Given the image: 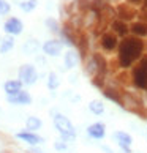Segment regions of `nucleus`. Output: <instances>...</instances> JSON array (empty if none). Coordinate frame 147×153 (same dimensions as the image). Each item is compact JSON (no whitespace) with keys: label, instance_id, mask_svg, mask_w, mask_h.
<instances>
[{"label":"nucleus","instance_id":"a211bd4d","mask_svg":"<svg viewBox=\"0 0 147 153\" xmlns=\"http://www.w3.org/2000/svg\"><path fill=\"white\" fill-rule=\"evenodd\" d=\"M103 95L104 98H108L111 101H114L116 104L123 107V96L120 95V92H117L116 88H109V87H103Z\"/></svg>","mask_w":147,"mask_h":153},{"label":"nucleus","instance_id":"9b49d317","mask_svg":"<svg viewBox=\"0 0 147 153\" xmlns=\"http://www.w3.org/2000/svg\"><path fill=\"white\" fill-rule=\"evenodd\" d=\"M7 101H8V104H14V106H30L33 103V98H32L30 92L21 90V92L16 93V95H8Z\"/></svg>","mask_w":147,"mask_h":153},{"label":"nucleus","instance_id":"2f4dec72","mask_svg":"<svg viewBox=\"0 0 147 153\" xmlns=\"http://www.w3.org/2000/svg\"><path fill=\"white\" fill-rule=\"evenodd\" d=\"M146 51H147V41H146Z\"/></svg>","mask_w":147,"mask_h":153},{"label":"nucleus","instance_id":"c85d7f7f","mask_svg":"<svg viewBox=\"0 0 147 153\" xmlns=\"http://www.w3.org/2000/svg\"><path fill=\"white\" fill-rule=\"evenodd\" d=\"M128 5H131V7H138V5H143V0H127Z\"/></svg>","mask_w":147,"mask_h":153},{"label":"nucleus","instance_id":"4be33fe9","mask_svg":"<svg viewBox=\"0 0 147 153\" xmlns=\"http://www.w3.org/2000/svg\"><path fill=\"white\" fill-rule=\"evenodd\" d=\"M46 87L48 90H51V92H54V90H57L60 87V77L55 71H51L48 73V79H46Z\"/></svg>","mask_w":147,"mask_h":153},{"label":"nucleus","instance_id":"412c9836","mask_svg":"<svg viewBox=\"0 0 147 153\" xmlns=\"http://www.w3.org/2000/svg\"><path fill=\"white\" fill-rule=\"evenodd\" d=\"M89 111L92 112L93 115H103L104 114V111H106V106H104V103L101 100H92L89 103Z\"/></svg>","mask_w":147,"mask_h":153},{"label":"nucleus","instance_id":"0eeeda50","mask_svg":"<svg viewBox=\"0 0 147 153\" xmlns=\"http://www.w3.org/2000/svg\"><path fill=\"white\" fill-rule=\"evenodd\" d=\"M41 51L46 57H59L63 51V43L60 41V38H49L41 44Z\"/></svg>","mask_w":147,"mask_h":153},{"label":"nucleus","instance_id":"473e14b6","mask_svg":"<svg viewBox=\"0 0 147 153\" xmlns=\"http://www.w3.org/2000/svg\"><path fill=\"white\" fill-rule=\"evenodd\" d=\"M0 41H2V36H0Z\"/></svg>","mask_w":147,"mask_h":153},{"label":"nucleus","instance_id":"ddd939ff","mask_svg":"<svg viewBox=\"0 0 147 153\" xmlns=\"http://www.w3.org/2000/svg\"><path fill=\"white\" fill-rule=\"evenodd\" d=\"M81 62V54H79L78 49H68L66 52L63 54V65L66 70H75V68L79 65Z\"/></svg>","mask_w":147,"mask_h":153},{"label":"nucleus","instance_id":"9d476101","mask_svg":"<svg viewBox=\"0 0 147 153\" xmlns=\"http://www.w3.org/2000/svg\"><path fill=\"white\" fill-rule=\"evenodd\" d=\"M59 36H60V41L63 43V46H68L70 49H73V48L76 49L78 48V39L79 38L75 35V29H73L71 25L65 24L63 27H62Z\"/></svg>","mask_w":147,"mask_h":153},{"label":"nucleus","instance_id":"6e6552de","mask_svg":"<svg viewBox=\"0 0 147 153\" xmlns=\"http://www.w3.org/2000/svg\"><path fill=\"white\" fill-rule=\"evenodd\" d=\"M16 139H19L21 142H25L29 147H40L41 144H44V137L40 136L38 133H32L27 131V129H21L14 134Z\"/></svg>","mask_w":147,"mask_h":153},{"label":"nucleus","instance_id":"393cba45","mask_svg":"<svg viewBox=\"0 0 147 153\" xmlns=\"http://www.w3.org/2000/svg\"><path fill=\"white\" fill-rule=\"evenodd\" d=\"M38 7V0H21L19 2V10L24 13H30Z\"/></svg>","mask_w":147,"mask_h":153},{"label":"nucleus","instance_id":"20e7f679","mask_svg":"<svg viewBox=\"0 0 147 153\" xmlns=\"http://www.w3.org/2000/svg\"><path fill=\"white\" fill-rule=\"evenodd\" d=\"M38 71L33 63H22L18 70V79L24 84V87H32L38 82Z\"/></svg>","mask_w":147,"mask_h":153},{"label":"nucleus","instance_id":"c9c22d12","mask_svg":"<svg viewBox=\"0 0 147 153\" xmlns=\"http://www.w3.org/2000/svg\"><path fill=\"white\" fill-rule=\"evenodd\" d=\"M146 92H147V90H146Z\"/></svg>","mask_w":147,"mask_h":153},{"label":"nucleus","instance_id":"c756f323","mask_svg":"<svg viewBox=\"0 0 147 153\" xmlns=\"http://www.w3.org/2000/svg\"><path fill=\"white\" fill-rule=\"evenodd\" d=\"M101 150H103V152H106V153H114V152H112V150L109 149L108 145H101Z\"/></svg>","mask_w":147,"mask_h":153},{"label":"nucleus","instance_id":"4468645a","mask_svg":"<svg viewBox=\"0 0 147 153\" xmlns=\"http://www.w3.org/2000/svg\"><path fill=\"white\" fill-rule=\"evenodd\" d=\"M109 27H111V32L116 33V35L120 36V38L128 36V33H130V25H128V22L120 21V19H114V21L111 22Z\"/></svg>","mask_w":147,"mask_h":153},{"label":"nucleus","instance_id":"1a4fd4ad","mask_svg":"<svg viewBox=\"0 0 147 153\" xmlns=\"http://www.w3.org/2000/svg\"><path fill=\"white\" fill-rule=\"evenodd\" d=\"M119 36L116 33H112L111 30L109 32H104L103 35L100 36V48L104 51V52H114V51L119 48Z\"/></svg>","mask_w":147,"mask_h":153},{"label":"nucleus","instance_id":"aec40b11","mask_svg":"<svg viewBox=\"0 0 147 153\" xmlns=\"http://www.w3.org/2000/svg\"><path fill=\"white\" fill-rule=\"evenodd\" d=\"M44 27L51 32V33H54V35H59L60 30H62V25H60V22L52 18V16H48L46 19H44Z\"/></svg>","mask_w":147,"mask_h":153},{"label":"nucleus","instance_id":"cd10ccee","mask_svg":"<svg viewBox=\"0 0 147 153\" xmlns=\"http://www.w3.org/2000/svg\"><path fill=\"white\" fill-rule=\"evenodd\" d=\"M27 153H44L40 147H30L29 150H27Z\"/></svg>","mask_w":147,"mask_h":153},{"label":"nucleus","instance_id":"bb28decb","mask_svg":"<svg viewBox=\"0 0 147 153\" xmlns=\"http://www.w3.org/2000/svg\"><path fill=\"white\" fill-rule=\"evenodd\" d=\"M11 13V3L8 0H0V16H8Z\"/></svg>","mask_w":147,"mask_h":153},{"label":"nucleus","instance_id":"f03ea898","mask_svg":"<svg viewBox=\"0 0 147 153\" xmlns=\"http://www.w3.org/2000/svg\"><path fill=\"white\" fill-rule=\"evenodd\" d=\"M52 123H54V128L59 133V137L63 139L65 142H73L78 137L75 125H73V122L65 114H62V112H52Z\"/></svg>","mask_w":147,"mask_h":153},{"label":"nucleus","instance_id":"7ed1b4c3","mask_svg":"<svg viewBox=\"0 0 147 153\" xmlns=\"http://www.w3.org/2000/svg\"><path fill=\"white\" fill-rule=\"evenodd\" d=\"M131 84L138 90H147V54L139 59V62L131 68Z\"/></svg>","mask_w":147,"mask_h":153},{"label":"nucleus","instance_id":"72a5a7b5","mask_svg":"<svg viewBox=\"0 0 147 153\" xmlns=\"http://www.w3.org/2000/svg\"><path fill=\"white\" fill-rule=\"evenodd\" d=\"M89 2H93V0H89Z\"/></svg>","mask_w":147,"mask_h":153},{"label":"nucleus","instance_id":"b1692460","mask_svg":"<svg viewBox=\"0 0 147 153\" xmlns=\"http://www.w3.org/2000/svg\"><path fill=\"white\" fill-rule=\"evenodd\" d=\"M38 48H40V44H38L37 39H27V41L22 44V51H24L27 55H33L38 51Z\"/></svg>","mask_w":147,"mask_h":153},{"label":"nucleus","instance_id":"6ab92c4d","mask_svg":"<svg viewBox=\"0 0 147 153\" xmlns=\"http://www.w3.org/2000/svg\"><path fill=\"white\" fill-rule=\"evenodd\" d=\"M43 128V120L40 117L35 115H29L25 120V129L27 131H32V133H37Z\"/></svg>","mask_w":147,"mask_h":153},{"label":"nucleus","instance_id":"39448f33","mask_svg":"<svg viewBox=\"0 0 147 153\" xmlns=\"http://www.w3.org/2000/svg\"><path fill=\"white\" fill-rule=\"evenodd\" d=\"M2 30L8 36H19L24 32V22L16 16H8L2 25Z\"/></svg>","mask_w":147,"mask_h":153},{"label":"nucleus","instance_id":"dca6fc26","mask_svg":"<svg viewBox=\"0 0 147 153\" xmlns=\"http://www.w3.org/2000/svg\"><path fill=\"white\" fill-rule=\"evenodd\" d=\"M21 90H24V84H22L19 79H8L7 82L3 84V92L5 95H16L19 93Z\"/></svg>","mask_w":147,"mask_h":153},{"label":"nucleus","instance_id":"423d86ee","mask_svg":"<svg viewBox=\"0 0 147 153\" xmlns=\"http://www.w3.org/2000/svg\"><path fill=\"white\" fill-rule=\"evenodd\" d=\"M112 140L117 144V147L123 153H133V137L130 133L122 131V129L114 131L112 133Z\"/></svg>","mask_w":147,"mask_h":153},{"label":"nucleus","instance_id":"2eb2a0df","mask_svg":"<svg viewBox=\"0 0 147 153\" xmlns=\"http://www.w3.org/2000/svg\"><path fill=\"white\" fill-rule=\"evenodd\" d=\"M134 16H136V11L131 8V5H128V3L117 5V19L128 22V21H131Z\"/></svg>","mask_w":147,"mask_h":153},{"label":"nucleus","instance_id":"7c9ffc66","mask_svg":"<svg viewBox=\"0 0 147 153\" xmlns=\"http://www.w3.org/2000/svg\"><path fill=\"white\" fill-rule=\"evenodd\" d=\"M143 7L147 10V0H143Z\"/></svg>","mask_w":147,"mask_h":153},{"label":"nucleus","instance_id":"f704fd0d","mask_svg":"<svg viewBox=\"0 0 147 153\" xmlns=\"http://www.w3.org/2000/svg\"><path fill=\"white\" fill-rule=\"evenodd\" d=\"M66 153H68V152H66Z\"/></svg>","mask_w":147,"mask_h":153},{"label":"nucleus","instance_id":"f8f14e48","mask_svg":"<svg viewBox=\"0 0 147 153\" xmlns=\"http://www.w3.org/2000/svg\"><path fill=\"white\" fill-rule=\"evenodd\" d=\"M86 133L93 140H103L106 137V125L103 122H93L87 126Z\"/></svg>","mask_w":147,"mask_h":153},{"label":"nucleus","instance_id":"5701e85b","mask_svg":"<svg viewBox=\"0 0 147 153\" xmlns=\"http://www.w3.org/2000/svg\"><path fill=\"white\" fill-rule=\"evenodd\" d=\"M13 48H14V36H8V35L2 36V41H0V54H8L10 51H13Z\"/></svg>","mask_w":147,"mask_h":153},{"label":"nucleus","instance_id":"f257e3e1","mask_svg":"<svg viewBox=\"0 0 147 153\" xmlns=\"http://www.w3.org/2000/svg\"><path fill=\"white\" fill-rule=\"evenodd\" d=\"M146 41L143 38L128 35L120 39V44L117 48V65L120 70H130L134 63H138L139 59L144 55Z\"/></svg>","mask_w":147,"mask_h":153},{"label":"nucleus","instance_id":"a878e982","mask_svg":"<svg viewBox=\"0 0 147 153\" xmlns=\"http://www.w3.org/2000/svg\"><path fill=\"white\" fill-rule=\"evenodd\" d=\"M52 145H54V150H57L60 153H66V150H68V142H65V140L60 139V137L55 139Z\"/></svg>","mask_w":147,"mask_h":153},{"label":"nucleus","instance_id":"f3484780","mask_svg":"<svg viewBox=\"0 0 147 153\" xmlns=\"http://www.w3.org/2000/svg\"><path fill=\"white\" fill-rule=\"evenodd\" d=\"M130 33L138 38H146L147 36V22L146 21H136L130 25Z\"/></svg>","mask_w":147,"mask_h":153}]
</instances>
